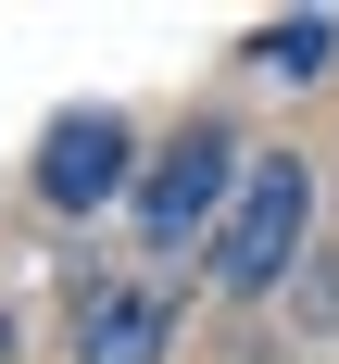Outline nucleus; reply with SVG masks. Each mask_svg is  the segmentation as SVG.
Wrapping results in <instances>:
<instances>
[{
    "label": "nucleus",
    "instance_id": "4",
    "mask_svg": "<svg viewBox=\"0 0 339 364\" xmlns=\"http://www.w3.org/2000/svg\"><path fill=\"white\" fill-rule=\"evenodd\" d=\"M163 339H176V301L163 289H113L88 314V339H75V364H163Z\"/></svg>",
    "mask_w": 339,
    "mask_h": 364
},
{
    "label": "nucleus",
    "instance_id": "3",
    "mask_svg": "<svg viewBox=\"0 0 339 364\" xmlns=\"http://www.w3.org/2000/svg\"><path fill=\"white\" fill-rule=\"evenodd\" d=\"M113 188H126V126H113V113H63V126L38 139V201H50V214H101Z\"/></svg>",
    "mask_w": 339,
    "mask_h": 364
},
{
    "label": "nucleus",
    "instance_id": "2",
    "mask_svg": "<svg viewBox=\"0 0 339 364\" xmlns=\"http://www.w3.org/2000/svg\"><path fill=\"white\" fill-rule=\"evenodd\" d=\"M226 188H239V139L226 126H188L163 164H151L139 188V226H151V252H176V239H201V226L226 214Z\"/></svg>",
    "mask_w": 339,
    "mask_h": 364
},
{
    "label": "nucleus",
    "instance_id": "1",
    "mask_svg": "<svg viewBox=\"0 0 339 364\" xmlns=\"http://www.w3.org/2000/svg\"><path fill=\"white\" fill-rule=\"evenodd\" d=\"M301 226H314V176H301V151H264L214 214V277L226 289H276L301 264Z\"/></svg>",
    "mask_w": 339,
    "mask_h": 364
},
{
    "label": "nucleus",
    "instance_id": "5",
    "mask_svg": "<svg viewBox=\"0 0 339 364\" xmlns=\"http://www.w3.org/2000/svg\"><path fill=\"white\" fill-rule=\"evenodd\" d=\"M327 50H339V26H327V13H289V26H264V38H252V63H276V75H314Z\"/></svg>",
    "mask_w": 339,
    "mask_h": 364
}]
</instances>
